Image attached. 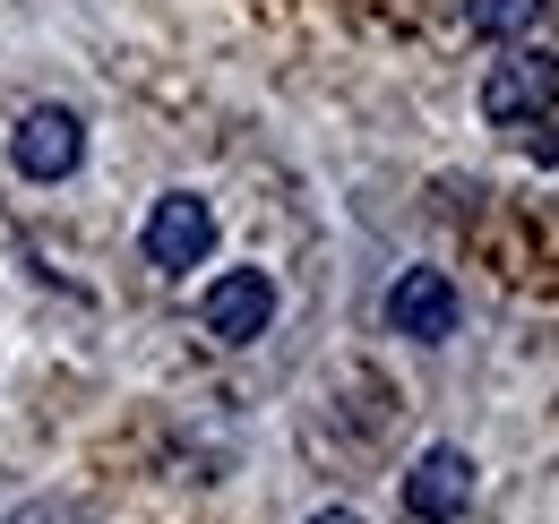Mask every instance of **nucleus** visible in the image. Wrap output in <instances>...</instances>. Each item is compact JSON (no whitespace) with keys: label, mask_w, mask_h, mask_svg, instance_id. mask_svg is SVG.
<instances>
[{"label":"nucleus","mask_w":559,"mask_h":524,"mask_svg":"<svg viewBox=\"0 0 559 524\" xmlns=\"http://www.w3.org/2000/svg\"><path fill=\"white\" fill-rule=\"evenodd\" d=\"M199 319H207L215 344H259L267 319H276V275H267V266H233V275H215L207 301H199Z\"/></svg>","instance_id":"nucleus-4"},{"label":"nucleus","mask_w":559,"mask_h":524,"mask_svg":"<svg viewBox=\"0 0 559 524\" xmlns=\"http://www.w3.org/2000/svg\"><path fill=\"white\" fill-rule=\"evenodd\" d=\"M9 524H86L70 499H26V508H9Z\"/></svg>","instance_id":"nucleus-8"},{"label":"nucleus","mask_w":559,"mask_h":524,"mask_svg":"<svg viewBox=\"0 0 559 524\" xmlns=\"http://www.w3.org/2000/svg\"><path fill=\"white\" fill-rule=\"evenodd\" d=\"M543 9H551V0H465V26H474L483 44H516V35L543 26Z\"/></svg>","instance_id":"nucleus-7"},{"label":"nucleus","mask_w":559,"mask_h":524,"mask_svg":"<svg viewBox=\"0 0 559 524\" xmlns=\"http://www.w3.org/2000/svg\"><path fill=\"white\" fill-rule=\"evenodd\" d=\"M9 164L26 181H70L78 164H86V121H78L70 104H35L17 121V138H9Z\"/></svg>","instance_id":"nucleus-3"},{"label":"nucleus","mask_w":559,"mask_h":524,"mask_svg":"<svg viewBox=\"0 0 559 524\" xmlns=\"http://www.w3.org/2000/svg\"><path fill=\"white\" fill-rule=\"evenodd\" d=\"M388 327L414 335V344H448L456 335V284H448V266H405L388 284Z\"/></svg>","instance_id":"nucleus-5"},{"label":"nucleus","mask_w":559,"mask_h":524,"mask_svg":"<svg viewBox=\"0 0 559 524\" xmlns=\"http://www.w3.org/2000/svg\"><path fill=\"white\" fill-rule=\"evenodd\" d=\"M474 499V456L465 448H421L405 473V516L414 524H456Z\"/></svg>","instance_id":"nucleus-6"},{"label":"nucleus","mask_w":559,"mask_h":524,"mask_svg":"<svg viewBox=\"0 0 559 524\" xmlns=\"http://www.w3.org/2000/svg\"><path fill=\"white\" fill-rule=\"evenodd\" d=\"M139 250H146L155 275H190V266H207V250H215V206L199 190H164L155 206H146Z\"/></svg>","instance_id":"nucleus-2"},{"label":"nucleus","mask_w":559,"mask_h":524,"mask_svg":"<svg viewBox=\"0 0 559 524\" xmlns=\"http://www.w3.org/2000/svg\"><path fill=\"white\" fill-rule=\"evenodd\" d=\"M543 112H559V52L525 44V52H508V61L483 69V121H490V130L525 138Z\"/></svg>","instance_id":"nucleus-1"},{"label":"nucleus","mask_w":559,"mask_h":524,"mask_svg":"<svg viewBox=\"0 0 559 524\" xmlns=\"http://www.w3.org/2000/svg\"><path fill=\"white\" fill-rule=\"evenodd\" d=\"M525 146H534V164H551V172H559V112H543V121L525 130Z\"/></svg>","instance_id":"nucleus-9"},{"label":"nucleus","mask_w":559,"mask_h":524,"mask_svg":"<svg viewBox=\"0 0 559 524\" xmlns=\"http://www.w3.org/2000/svg\"><path fill=\"white\" fill-rule=\"evenodd\" d=\"M301 524H370V516H353V508H319V516H301Z\"/></svg>","instance_id":"nucleus-10"}]
</instances>
